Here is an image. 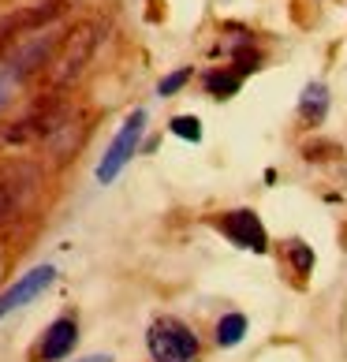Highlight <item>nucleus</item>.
Masks as SVG:
<instances>
[{
  "label": "nucleus",
  "instance_id": "f257e3e1",
  "mask_svg": "<svg viewBox=\"0 0 347 362\" xmlns=\"http://www.w3.org/2000/svg\"><path fill=\"white\" fill-rule=\"evenodd\" d=\"M101 42V26L98 23H78L75 30H68V37L60 42V52L52 60V86H68L78 75L86 71V64L93 57V49Z\"/></svg>",
  "mask_w": 347,
  "mask_h": 362
},
{
  "label": "nucleus",
  "instance_id": "7ed1b4c3",
  "mask_svg": "<svg viewBox=\"0 0 347 362\" xmlns=\"http://www.w3.org/2000/svg\"><path fill=\"white\" fill-rule=\"evenodd\" d=\"M142 131H146V112H142V109H135V112L127 116V124L119 127V135L112 139L109 153L101 157V165H98V183H112V180L119 176V172H124V165L139 153Z\"/></svg>",
  "mask_w": 347,
  "mask_h": 362
},
{
  "label": "nucleus",
  "instance_id": "2eb2a0df",
  "mask_svg": "<svg viewBox=\"0 0 347 362\" xmlns=\"http://www.w3.org/2000/svg\"><path fill=\"white\" fill-rule=\"evenodd\" d=\"M235 60H239V71H254L261 64V57H258V52H250V49H235Z\"/></svg>",
  "mask_w": 347,
  "mask_h": 362
},
{
  "label": "nucleus",
  "instance_id": "f3484780",
  "mask_svg": "<svg viewBox=\"0 0 347 362\" xmlns=\"http://www.w3.org/2000/svg\"><path fill=\"white\" fill-rule=\"evenodd\" d=\"M8 101V78H0V105Z\"/></svg>",
  "mask_w": 347,
  "mask_h": 362
},
{
  "label": "nucleus",
  "instance_id": "9b49d317",
  "mask_svg": "<svg viewBox=\"0 0 347 362\" xmlns=\"http://www.w3.org/2000/svg\"><path fill=\"white\" fill-rule=\"evenodd\" d=\"M239 83H243L239 71H209L206 75V90L213 93V98H232V93L239 90Z\"/></svg>",
  "mask_w": 347,
  "mask_h": 362
},
{
  "label": "nucleus",
  "instance_id": "a211bd4d",
  "mask_svg": "<svg viewBox=\"0 0 347 362\" xmlns=\"http://www.w3.org/2000/svg\"><path fill=\"white\" fill-rule=\"evenodd\" d=\"M83 362H112L109 355H90V358H83Z\"/></svg>",
  "mask_w": 347,
  "mask_h": 362
},
{
  "label": "nucleus",
  "instance_id": "20e7f679",
  "mask_svg": "<svg viewBox=\"0 0 347 362\" xmlns=\"http://www.w3.org/2000/svg\"><path fill=\"white\" fill-rule=\"evenodd\" d=\"M68 4L71 0H42V4L11 11L8 19H0V52L8 49V42H16L19 34H34V30H42V26H49Z\"/></svg>",
  "mask_w": 347,
  "mask_h": 362
},
{
  "label": "nucleus",
  "instance_id": "9d476101",
  "mask_svg": "<svg viewBox=\"0 0 347 362\" xmlns=\"http://www.w3.org/2000/svg\"><path fill=\"white\" fill-rule=\"evenodd\" d=\"M243 337H247V317H243V314L220 317V325H217V344H220V347H235Z\"/></svg>",
  "mask_w": 347,
  "mask_h": 362
},
{
  "label": "nucleus",
  "instance_id": "f8f14e48",
  "mask_svg": "<svg viewBox=\"0 0 347 362\" xmlns=\"http://www.w3.org/2000/svg\"><path fill=\"white\" fill-rule=\"evenodd\" d=\"M168 127H172V135H180V139H187V142H198V139H202V124H198V116H176Z\"/></svg>",
  "mask_w": 347,
  "mask_h": 362
},
{
  "label": "nucleus",
  "instance_id": "4468645a",
  "mask_svg": "<svg viewBox=\"0 0 347 362\" xmlns=\"http://www.w3.org/2000/svg\"><path fill=\"white\" fill-rule=\"evenodd\" d=\"M291 262H295V269H299V273H310V265H314V254L306 250L302 243H295V247H291Z\"/></svg>",
  "mask_w": 347,
  "mask_h": 362
},
{
  "label": "nucleus",
  "instance_id": "ddd939ff",
  "mask_svg": "<svg viewBox=\"0 0 347 362\" xmlns=\"http://www.w3.org/2000/svg\"><path fill=\"white\" fill-rule=\"evenodd\" d=\"M187 78H191V71H172L168 78H161V86H157V93H161V98H168V93H176V90H183L187 86Z\"/></svg>",
  "mask_w": 347,
  "mask_h": 362
},
{
  "label": "nucleus",
  "instance_id": "6e6552de",
  "mask_svg": "<svg viewBox=\"0 0 347 362\" xmlns=\"http://www.w3.org/2000/svg\"><path fill=\"white\" fill-rule=\"evenodd\" d=\"M60 42L57 37H37V42L30 49H23L19 57H16V68H11V78H30L37 68H45L49 57H52V49H57Z\"/></svg>",
  "mask_w": 347,
  "mask_h": 362
},
{
  "label": "nucleus",
  "instance_id": "dca6fc26",
  "mask_svg": "<svg viewBox=\"0 0 347 362\" xmlns=\"http://www.w3.org/2000/svg\"><path fill=\"white\" fill-rule=\"evenodd\" d=\"M11 209H16V198H11L8 183H0V221H4V217H8Z\"/></svg>",
  "mask_w": 347,
  "mask_h": 362
},
{
  "label": "nucleus",
  "instance_id": "f03ea898",
  "mask_svg": "<svg viewBox=\"0 0 347 362\" xmlns=\"http://www.w3.org/2000/svg\"><path fill=\"white\" fill-rule=\"evenodd\" d=\"M153 362H198V337L176 317H157L146 332Z\"/></svg>",
  "mask_w": 347,
  "mask_h": 362
},
{
  "label": "nucleus",
  "instance_id": "0eeeda50",
  "mask_svg": "<svg viewBox=\"0 0 347 362\" xmlns=\"http://www.w3.org/2000/svg\"><path fill=\"white\" fill-rule=\"evenodd\" d=\"M78 340V325H75V317H57L49 325L45 332V340H42V358L45 362H60V358H68L71 355V347Z\"/></svg>",
  "mask_w": 347,
  "mask_h": 362
},
{
  "label": "nucleus",
  "instance_id": "1a4fd4ad",
  "mask_svg": "<svg viewBox=\"0 0 347 362\" xmlns=\"http://www.w3.org/2000/svg\"><path fill=\"white\" fill-rule=\"evenodd\" d=\"M299 112H302L306 124H317V119L329 112V90L322 83H310L302 93V101H299Z\"/></svg>",
  "mask_w": 347,
  "mask_h": 362
},
{
  "label": "nucleus",
  "instance_id": "39448f33",
  "mask_svg": "<svg viewBox=\"0 0 347 362\" xmlns=\"http://www.w3.org/2000/svg\"><path fill=\"white\" fill-rule=\"evenodd\" d=\"M52 280H57V269H52V265H37V269L23 273L16 284L0 295V317H8L11 310H19V306H26L30 299H37L45 288H52Z\"/></svg>",
  "mask_w": 347,
  "mask_h": 362
},
{
  "label": "nucleus",
  "instance_id": "423d86ee",
  "mask_svg": "<svg viewBox=\"0 0 347 362\" xmlns=\"http://www.w3.org/2000/svg\"><path fill=\"white\" fill-rule=\"evenodd\" d=\"M220 232L232 239V243H239L243 250H265V228H261V221L254 217L250 209H235V213H228V217L220 221Z\"/></svg>",
  "mask_w": 347,
  "mask_h": 362
}]
</instances>
